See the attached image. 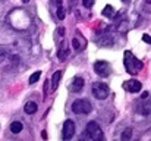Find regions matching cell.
<instances>
[{"label":"cell","instance_id":"obj_27","mask_svg":"<svg viewBox=\"0 0 151 141\" xmlns=\"http://www.w3.org/2000/svg\"><path fill=\"white\" fill-rule=\"evenodd\" d=\"M41 137L46 140V138H47V132H46V131H43V132H41Z\"/></svg>","mask_w":151,"mask_h":141},{"label":"cell","instance_id":"obj_8","mask_svg":"<svg viewBox=\"0 0 151 141\" xmlns=\"http://www.w3.org/2000/svg\"><path fill=\"white\" fill-rule=\"evenodd\" d=\"M84 78H81V77H75L73 80H72V82H70V85H69V90L72 91V93H79L82 88H84Z\"/></svg>","mask_w":151,"mask_h":141},{"label":"cell","instance_id":"obj_15","mask_svg":"<svg viewBox=\"0 0 151 141\" xmlns=\"http://www.w3.org/2000/svg\"><path fill=\"white\" fill-rule=\"evenodd\" d=\"M22 129H24V125H22L21 122L16 121V122H12V124H10V131H12L13 134H19Z\"/></svg>","mask_w":151,"mask_h":141},{"label":"cell","instance_id":"obj_29","mask_svg":"<svg viewBox=\"0 0 151 141\" xmlns=\"http://www.w3.org/2000/svg\"><path fill=\"white\" fill-rule=\"evenodd\" d=\"M145 1H147V3H151V0H145Z\"/></svg>","mask_w":151,"mask_h":141},{"label":"cell","instance_id":"obj_10","mask_svg":"<svg viewBox=\"0 0 151 141\" xmlns=\"http://www.w3.org/2000/svg\"><path fill=\"white\" fill-rule=\"evenodd\" d=\"M147 100H148V101H144V100H142V103H141L139 107H138V112H139L142 116H148V115H151V98L148 97Z\"/></svg>","mask_w":151,"mask_h":141},{"label":"cell","instance_id":"obj_6","mask_svg":"<svg viewBox=\"0 0 151 141\" xmlns=\"http://www.w3.org/2000/svg\"><path fill=\"white\" fill-rule=\"evenodd\" d=\"M73 134H75V124L70 119L65 121V124H63V132H62L63 140H70L73 137Z\"/></svg>","mask_w":151,"mask_h":141},{"label":"cell","instance_id":"obj_30","mask_svg":"<svg viewBox=\"0 0 151 141\" xmlns=\"http://www.w3.org/2000/svg\"><path fill=\"white\" fill-rule=\"evenodd\" d=\"M122 1H129V0H122Z\"/></svg>","mask_w":151,"mask_h":141},{"label":"cell","instance_id":"obj_4","mask_svg":"<svg viewBox=\"0 0 151 141\" xmlns=\"http://www.w3.org/2000/svg\"><path fill=\"white\" fill-rule=\"evenodd\" d=\"M93 94L97 100H104L107 98V95L110 94L109 90V85L104 84V82H94L93 84Z\"/></svg>","mask_w":151,"mask_h":141},{"label":"cell","instance_id":"obj_11","mask_svg":"<svg viewBox=\"0 0 151 141\" xmlns=\"http://www.w3.org/2000/svg\"><path fill=\"white\" fill-rule=\"evenodd\" d=\"M69 48L68 47H65V46H62V47H59V50H57V59L60 60V62H65L66 59H68V56H69Z\"/></svg>","mask_w":151,"mask_h":141},{"label":"cell","instance_id":"obj_9","mask_svg":"<svg viewBox=\"0 0 151 141\" xmlns=\"http://www.w3.org/2000/svg\"><path fill=\"white\" fill-rule=\"evenodd\" d=\"M97 43H99V46H101V47H111L113 43H114V38H113L110 34H103L100 38L97 40Z\"/></svg>","mask_w":151,"mask_h":141},{"label":"cell","instance_id":"obj_21","mask_svg":"<svg viewBox=\"0 0 151 141\" xmlns=\"http://www.w3.org/2000/svg\"><path fill=\"white\" fill-rule=\"evenodd\" d=\"M72 46L75 47V48H76L78 51L84 48V47H82V46H81V44H79V40H78V38H73V40H72Z\"/></svg>","mask_w":151,"mask_h":141},{"label":"cell","instance_id":"obj_28","mask_svg":"<svg viewBox=\"0 0 151 141\" xmlns=\"http://www.w3.org/2000/svg\"><path fill=\"white\" fill-rule=\"evenodd\" d=\"M22 1H24V3H28V1H29V0H22Z\"/></svg>","mask_w":151,"mask_h":141},{"label":"cell","instance_id":"obj_7","mask_svg":"<svg viewBox=\"0 0 151 141\" xmlns=\"http://www.w3.org/2000/svg\"><path fill=\"white\" fill-rule=\"evenodd\" d=\"M141 87H142L141 82L137 81V80H129V81H125L123 82V88L126 91H129V93H138L141 90Z\"/></svg>","mask_w":151,"mask_h":141},{"label":"cell","instance_id":"obj_13","mask_svg":"<svg viewBox=\"0 0 151 141\" xmlns=\"http://www.w3.org/2000/svg\"><path fill=\"white\" fill-rule=\"evenodd\" d=\"M60 78H62V71H56L51 77V88L56 90L59 87V82H60Z\"/></svg>","mask_w":151,"mask_h":141},{"label":"cell","instance_id":"obj_2","mask_svg":"<svg viewBox=\"0 0 151 141\" xmlns=\"http://www.w3.org/2000/svg\"><path fill=\"white\" fill-rule=\"evenodd\" d=\"M84 138H88V140H94V141H101L104 138V134L101 131L100 125L94 121L88 122L87 124V128H85V132H84Z\"/></svg>","mask_w":151,"mask_h":141},{"label":"cell","instance_id":"obj_14","mask_svg":"<svg viewBox=\"0 0 151 141\" xmlns=\"http://www.w3.org/2000/svg\"><path fill=\"white\" fill-rule=\"evenodd\" d=\"M24 110H25L27 115H32V113H35V112H37V103H34V101H28V103L24 106Z\"/></svg>","mask_w":151,"mask_h":141},{"label":"cell","instance_id":"obj_25","mask_svg":"<svg viewBox=\"0 0 151 141\" xmlns=\"http://www.w3.org/2000/svg\"><path fill=\"white\" fill-rule=\"evenodd\" d=\"M147 97H150V93H148V91H144V93L141 94V100H145Z\"/></svg>","mask_w":151,"mask_h":141},{"label":"cell","instance_id":"obj_19","mask_svg":"<svg viewBox=\"0 0 151 141\" xmlns=\"http://www.w3.org/2000/svg\"><path fill=\"white\" fill-rule=\"evenodd\" d=\"M40 77H41V72L40 71H37V72H34L31 77H29V84H35L38 80H40Z\"/></svg>","mask_w":151,"mask_h":141},{"label":"cell","instance_id":"obj_17","mask_svg":"<svg viewBox=\"0 0 151 141\" xmlns=\"http://www.w3.org/2000/svg\"><path fill=\"white\" fill-rule=\"evenodd\" d=\"M131 138H132V128H126V129L122 132L120 140H122V141H129Z\"/></svg>","mask_w":151,"mask_h":141},{"label":"cell","instance_id":"obj_26","mask_svg":"<svg viewBox=\"0 0 151 141\" xmlns=\"http://www.w3.org/2000/svg\"><path fill=\"white\" fill-rule=\"evenodd\" d=\"M69 1H70V7H73V6L78 3V0H69Z\"/></svg>","mask_w":151,"mask_h":141},{"label":"cell","instance_id":"obj_24","mask_svg":"<svg viewBox=\"0 0 151 141\" xmlns=\"http://www.w3.org/2000/svg\"><path fill=\"white\" fill-rule=\"evenodd\" d=\"M47 90H49V81H44V88H43V93H44V97L47 95Z\"/></svg>","mask_w":151,"mask_h":141},{"label":"cell","instance_id":"obj_16","mask_svg":"<svg viewBox=\"0 0 151 141\" xmlns=\"http://www.w3.org/2000/svg\"><path fill=\"white\" fill-rule=\"evenodd\" d=\"M116 31L120 34H126L128 33V21H122L120 24L116 25Z\"/></svg>","mask_w":151,"mask_h":141},{"label":"cell","instance_id":"obj_20","mask_svg":"<svg viewBox=\"0 0 151 141\" xmlns=\"http://www.w3.org/2000/svg\"><path fill=\"white\" fill-rule=\"evenodd\" d=\"M63 35H65V28H57L56 30V33H54V38H57V40H62L63 38Z\"/></svg>","mask_w":151,"mask_h":141},{"label":"cell","instance_id":"obj_1","mask_svg":"<svg viewBox=\"0 0 151 141\" xmlns=\"http://www.w3.org/2000/svg\"><path fill=\"white\" fill-rule=\"evenodd\" d=\"M123 63H125L126 72L131 74V75H137V74L144 68V63H142L139 59H137V57L134 56V53L129 51V50H126L125 54H123Z\"/></svg>","mask_w":151,"mask_h":141},{"label":"cell","instance_id":"obj_3","mask_svg":"<svg viewBox=\"0 0 151 141\" xmlns=\"http://www.w3.org/2000/svg\"><path fill=\"white\" fill-rule=\"evenodd\" d=\"M91 110H93V104L85 98H79V100H75L72 103V112L76 115H87Z\"/></svg>","mask_w":151,"mask_h":141},{"label":"cell","instance_id":"obj_12","mask_svg":"<svg viewBox=\"0 0 151 141\" xmlns=\"http://www.w3.org/2000/svg\"><path fill=\"white\" fill-rule=\"evenodd\" d=\"M54 3H56V6H57V18L60 19V21H63L65 18H66V10H65V7L62 6V0H54Z\"/></svg>","mask_w":151,"mask_h":141},{"label":"cell","instance_id":"obj_22","mask_svg":"<svg viewBox=\"0 0 151 141\" xmlns=\"http://www.w3.org/2000/svg\"><path fill=\"white\" fill-rule=\"evenodd\" d=\"M82 4L85 6V7H93L94 6V0H82Z\"/></svg>","mask_w":151,"mask_h":141},{"label":"cell","instance_id":"obj_18","mask_svg":"<svg viewBox=\"0 0 151 141\" xmlns=\"http://www.w3.org/2000/svg\"><path fill=\"white\" fill-rule=\"evenodd\" d=\"M103 15H104L106 18H113V16H114V10H113V7H111L110 4H107V6L103 9Z\"/></svg>","mask_w":151,"mask_h":141},{"label":"cell","instance_id":"obj_5","mask_svg":"<svg viewBox=\"0 0 151 141\" xmlns=\"http://www.w3.org/2000/svg\"><path fill=\"white\" fill-rule=\"evenodd\" d=\"M94 71H96V74H97L99 77L106 78V77H109V75L111 74V66H110V63L106 62V60H99V62L94 63Z\"/></svg>","mask_w":151,"mask_h":141},{"label":"cell","instance_id":"obj_23","mask_svg":"<svg viewBox=\"0 0 151 141\" xmlns=\"http://www.w3.org/2000/svg\"><path fill=\"white\" fill-rule=\"evenodd\" d=\"M142 40H144L145 43H148V44H151V37L148 35V34H144V35H142Z\"/></svg>","mask_w":151,"mask_h":141}]
</instances>
